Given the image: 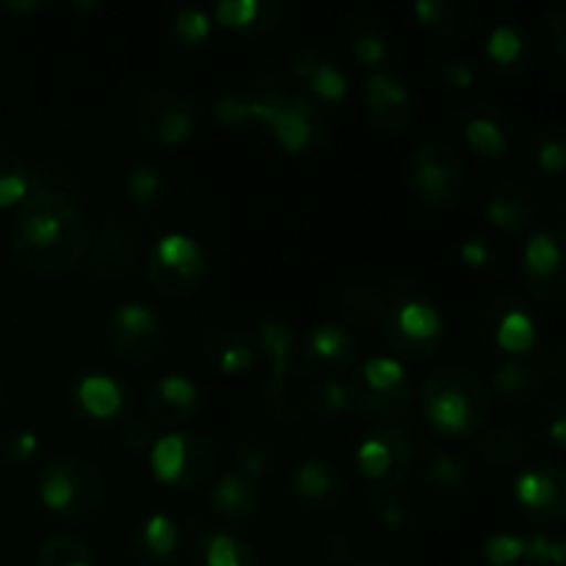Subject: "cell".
I'll use <instances>...</instances> for the list:
<instances>
[{"label":"cell","mask_w":566,"mask_h":566,"mask_svg":"<svg viewBox=\"0 0 566 566\" xmlns=\"http://www.w3.org/2000/svg\"><path fill=\"white\" fill-rule=\"evenodd\" d=\"M208 503L227 523H247L263 506V490H260V481H252L232 470L210 486Z\"/></svg>","instance_id":"cell-32"},{"label":"cell","mask_w":566,"mask_h":566,"mask_svg":"<svg viewBox=\"0 0 566 566\" xmlns=\"http://www.w3.org/2000/svg\"><path fill=\"white\" fill-rule=\"evenodd\" d=\"M365 108L381 133H403L418 116L412 86L390 70L368 72L365 77Z\"/></svg>","instance_id":"cell-19"},{"label":"cell","mask_w":566,"mask_h":566,"mask_svg":"<svg viewBox=\"0 0 566 566\" xmlns=\"http://www.w3.org/2000/svg\"><path fill=\"white\" fill-rule=\"evenodd\" d=\"M205 363L224 376H243L258 365V346L252 332L241 326H210L199 337Z\"/></svg>","instance_id":"cell-24"},{"label":"cell","mask_w":566,"mask_h":566,"mask_svg":"<svg viewBox=\"0 0 566 566\" xmlns=\"http://www.w3.org/2000/svg\"><path fill=\"white\" fill-rule=\"evenodd\" d=\"M415 14L431 31L442 36H462L470 25V6L462 0H418Z\"/></svg>","instance_id":"cell-41"},{"label":"cell","mask_w":566,"mask_h":566,"mask_svg":"<svg viewBox=\"0 0 566 566\" xmlns=\"http://www.w3.org/2000/svg\"><path fill=\"white\" fill-rule=\"evenodd\" d=\"M440 77L446 86L457 88V92H464V88L473 86L475 70H473V64L464 59H446L440 64Z\"/></svg>","instance_id":"cell-54"},{"label":"cell","mask_w":566,"mask_h":566,"mask_svg":"<svg viewBox=\"0 0 566 566\" xmlns=\"http://www.w3.org/2000/svg\"><path fill=\"white\" fill-rule=\"evenodd\" d=\"M492 390L470 365H442L418 392L420 418L442 437H473L490 423Z\"/></svg>","instance_id":"cell-2"},{"label":"cell","mask_w":566,"mask_h":566,"mask_svg":"<svg viewBox=\"0 0 566 566\" xmlns=\"http://www.w3.org/2000/svg\"><path fill=\"white\" fill-rule=\"evenodd\" d=\"M36 566H94V553L81 536L53 534L39 545Z\"/></svg>","instance_id":"cell-42"},{"label":"cell","mask_w":566,"mask_h":566,"mask_svg":"<svg viewBox=\"0 0 566 566\" xmlns=\"http://www.w3.org/2000/svg\"><path fill=\"white\" fill-rule=\"evenodd\" d=\"M352 409L348 401V387L340 379H315L310 392V418L335 423Z\"/></svg>","instance_id":"cell-44"},{"label":"cell","mask_w":566,"mask_h":566,"mask_svg":"<svg viewBox=\"0 0 566 566\" xmlns=\"http://www.w3.org/2000/svg\"><path fill=\"white\" fill-rule=\"evenodd\" d=\"M44 6L48 3H42V0H25V3H20V0H14V3H11V0H6L3 9L11 11V14H28V11L44 9Z\"/></svg>","instance_id":"cell-55"},{"label":"cell","mask_w":566,"mask_h":566,"mask_svg":"<svg viewBox=\"0 0 566 566\" xmlns=\"http://www.w3.org/2000/svg\"><path fill=\"white\" fill-rule=\"evenodd\" d=\"M252 337L254 346H258V357H263L269 363V374L298 365V343H302V335L282 315H269V318L260 321L254 326Z\"/></svg>","instance_id":"cell-34"},{"label":"cell","mask_w":566,"mask_h":566,"mask_svg":"<svg viewBox=\"0 0 566 566\" xmlns=\"http://www.w3.org/2000/svg\"><path fill=\"white\" fill-rule=\"evenodd\" d=\"M125 191L138 208H153L166 193V180L155 166H133L125 177Z\"/></svg>","instance_id":"cell-46"},{"label":"cell","mask_w":566,"mask_h":566,"mask_svg":"<svg viewBox=\"0 0 566 566\" xmlns=\"http://www.w3.org/2000/svg\"><path fill=\"white\" fill-rule=\"evenodd\" d=\"M171 33H175L182 48H202V44L210 42V33H213V14L199 9V6H182L171 17Z\"/></svg>","instance_id":"cell-45"},{"label":"cell","mask_w":566,"mask_h":566,"mask_svg":"<svg viewBox=\"0 0 566 566\" xmlns=\"http://www.w3.org/2000/svg\"><path fill=\"white\" fill-rule=\"evenodd\" d=\"M420 440L418 429L409 423H387L363 437L354 453L357 473L370 490H398L418 459Z\"/></svg>","instance_id":"cell-7"},{"label":"cell","mask_w":566,"mask_h":566,"mask_svg":"<svg viewBox=\"0 0 566 566\" xmlns=\"http://www.w3.org/2000/svg\"><path fill=\"white\" fill-rule=\"evenodd\" d=\"M354 553H357L354 539L348 534H343V531H329V534L321 539V556H324L329 564L335 566L352 564Z\"/></svg>","instance_id":"cell-52"},{"label":"cell","mask_w":566,"mask_h":566,"mask_svg":"<svg viewBox=\"0 0 566 566\" xmlns=\"http://www.w3.org/2000/svg\"><path fill=\"white\" fill-rule=\"evenodd\" d=\"M484 216L497 230L512 232V235L531 230L536 221L534 193L528 191V186L514 180V177H495L490 182V188H486Z\"/></svg>","instance_id":"cell-25"},{"label":"cell","mask_w":566,"mask_h":566,"mask_svg":"<svg viewBox=\"0 0 566 566\" xmlns=\"http://www.w3.org/2000/svg\"><path fill=\"white\" fill-rule=\"evenodd\" d=\"M335 310L354 326L381 324L387 310V296L370 282H346L335 293Z\"/></svg>","instance_id":"cell-35"},{"label":"cell","mask_w":566,"mask_h":566,"mask_svg":"<svg viewBox=\"0 0 566 566\" xmlns=\"http://www.w3.org/2000/svg\"><path fill=\"white\" fill-rule=\"evenodd\" d=\"M387 310L381 318L385 340L398 357L426 359L446 343L448 324L442 310L412 276H398L387 285Z\"/></svg>","instance_id":"cell-3"},{"label":"cell","mask_w":566,"mask_h":566,"mask_svg":"<svg viewBox=\"0 0 566 566\" xmlns=\"http://www.w3.org/2000/svg\"><path fill=\"white\" fill-rule=\"evenodd\" d=\"M86 254L88 271L97 280H125L142 263V230L125 216H108L92 235Z\"/></svg>","instance_id":"cell-15"},{"label":"cell","mask_w":566,"mask_h":566,"mask_svg":"<svg viewBox=\"0 0 566 566\" xmlns=\"http://www.w3.org/2000/svg\"><path fill=\"white\" fill-rule=\"evenodd\" d=\"M298 363L304 365L315 379H340L343 374H352L357 365L359 348L352 332L340 324H315L310 326L298 343Z\"/></svg>","instance_id":"cell-16"},{"label":"cell","mask_w":566,"mask_h":566,"mask_svg":"<svg viewBox=\"0 0 566 566\" xmlns=\"http://www.w3.org/2000/svg\"><path fill=\"white\" fill-rule=\"evenodd\" d=\"M0 407H3V381H0Z\"/></svg>","instance_id":"cell-57"},{"label":"cell","mask_w":566,"mask_h":566,"mask_svg":"<svg viewBox=\"0 0 566 566\" xmlns=\"http://www.w3.org/2000/svg\"><path fill=\"white\" fill-rule=\"evenodd\" d=\"M423 475H426V484H429L434 492H440V495H451V497L462 495V492L470 486L468 462H464L462 457H457V453L442 451V448L440 451L429 453Z\"/></svg>","instance_id":"cell-39"},{"label":"cell","mask_w":566,"mask_h":566,"mask_svg":"<svg viewBox=\"0 0 566 566\" xmlns=\"http://www.w3.org/2000/svg\"><path fill=\"white\" fill-rule=\"evenodd\" d=\"M514 501L534 523H562L566 514V470L558 462L528 464L514 481Z\"/></svg>","instance_id":"cell-17"},{"label":"cell","mask_w":566,"mask_h":566,"mask_svg":"<svg viewBox=\"0 0 566 566\" xmlns=\"http://www.w3.org/2000/svg\"><path fill=\"white\" fill-rule=\"evenodd\" d=\"M531 55H534V44L525 28L517 22H497L484 42V61L495 75L514 77L523 75L531 66Z\"/></svg>","instance_id":"cell-28"},{"label":"cell","mask_w":566,"mask_h":566,"mask_svg":"<svg viewBox=\"0 0 566 566\" xmlns=\"http://www.w3.org/2000/svg\"><path fill=\"white\" fill-rule=\"evenodd\" d=\"M313 381L315 376H310L302 363L291 365V368L265 376L263 398L280 420H285V423H304V420H310Z\"/></svg>","instance_id":"cell-26"},{"label":"cell","mask_w":566,"mask_h":566,"mask_svg":"<svg viewBox=\"0 0 566 566\" xmlns=\"http://www.w3.org/2000/svg\"><path fill=\"white\" fill-rule=\"evenodd\" d=\"M348 401L376 423H398L415 401V379L396 357H370L348 379Z\"/></svg>","instance_id":"cell-5"},{"label":"cell","mask_w":566,"mask_h":566,"mask_svg":"<svg viewBox=\"0 0 566 566\" xmlns=\"http://www.w3.org/2000/svg\"><path fill=\"white\" fill-rule=\"evenodd\" d=\"M545 25H547V42H551V53H553V61H556V70H564V61H566V9H564V3L553 6V9L547 11Z\"/></svg>","instance_id":"cell-50"},{"label":"cell","mask_w":566,"mask_h":566,"mask_svg":"<svg viewBox=\"0 0 566 566\" xmlns=\"http://www.w3.org/2000/svg\"><path fill=\"white\" fill-rule=\"evenodd\" d=\"M199 409H202V392L182 374L160 376L144 390V412L149 423L160 429H182L188 420L197 418Z\"/></svg>","instance_id":"cell-21"},{"label":"cell","mask_w":566,"mask_h":566,"mask_svg":"<svg viewBox=\"0 0 566 566\" xmlns=\"http://www.w3.org/2000/svg\"><path fill=\"white\" fill-rule=\"evenodd\" d=\"M72 403L94 423H122L130 407V390L111 374H83L72 385Z\"/></svg>","instance_id":"cell-23"},{"label":"cell","mask_w":566,"mask_h":566,"mask_svg":"<svg viewBox=\"0 0 566 566\" xmlns=\"http://www.w3.org/2000/svg\"><path fill=\"white\" fill-rule=\"evenodd\" d=\"M105 343L127 363H155L169 343V324L149 304L125 302L105 318Z\"/></svg>","instance_id":"cell-10"},{"label":"cell","mask_w":566,"mask_h":566,"mask_svg":"<svg viewBox=\"0 0 566 566\" xmlns=\"http://www.w3.org/2000/svg\"><path fill=\"white\" fill-rule=\"evenodd\" d=\"M479 451L481 462L492 470H506L514 468L525 459L528 446H525L523 431H517L514 426H490L484 434L479 437Z\"/></svg>","instance_id":"cell-36"},{"label":"cell","mask_w":566,"mask_h":566,"mask_svg":"<svg viewBox=\"0 0 566 566\" xmlns=\"http://www.w3.org/2000/svg\"><path fill=\"white\" fill-rule=\"evenodd\" d=\"M188 566H263L258 553L235 531H205L191 545Z\"/></svg>","instance_id":"cell-33"},{"label":"cell","mask_w":566,"mask_h":566,"mask_svg":"<svg viewBox=\"0 0 566 566\" xmlns=\"http://www.w3.org/2000/svg\"><path fill=\"white\" fill-rule=\"evenodd\" d=\"M528 166L542 177H562L566 166V130L545 125L528 142Z\"/></svg>","instance_id":"cell-37"},{"label":"cell","mask_w":566,"mask_h":566,"mask_svg":"<svg viewBox=\"0 0 566 566\" xmlns=\"http://www.w3.org/2000/svg\"><path fill=\"white\" fill-rule=\"evenodd\" d=\"M486 385H490L492 398L497 396L509 407H528L539 398L542 387H545V374L528 357L501 359Z\"/></svg>","instance_id":"cell-31"},{"label":"cell","mask_w":566,"mask_h":566,"mask_svg":"<svg viewBox=\"0 0 566 566\" xmlns=\"http://www.w3.org/2000/svg\"><path fill=\"white\" fill-rule=\"evenodd\" d=\"M11 254L33 276L72 271L88 252L86 210L64 188H33L11 221Z\"/></svg>","instance_id":"cell-1"},{"label":"cell","mask_w":566,"mask_h":566,"mask_svg":"<svg viewBox=\"0 0 566 566\" xmlns=\"http://www.w3.org/2000/svg\"><path fill=\"white\" fill-rule=\"evenodd\" d=\"M409 186L426 208L448 210L462 202L470 186V169L453 144L426 138L409 158Z\"/></svg>","instance_id":"cell-6"},{"label":"cell","mask_w":566,"mask_h":566,"mask_svg":"<svg viewBox=\"0 0 566 566\" xmlns=\"http://www.w3.org/2000/svg\"><path fill=\"white\" fill-rule=\"evenodd\" d=\"M479 566H545L536 556L534 545H531V536L509 534H492L490 539L481 545Z\"/></svg>","instance_id":"cell-38"},{"label":"cell","mask_w":566,"mask_h":566,"mask_svg":"<svg viewBox=\"0 0 566 566\" xmlns=\"http://www.w3.org/2000/svg\"><path fill=\"white\" fill-rule=\"evenodd\" d=\"M210 14L219 25L241 36H269L282 28L287 6L282 0H221Z\"/></svg>","instance_id":"cell-27"},{"label":"cell","mask_w":566,"mask_h":566,"mask_svg":"<svg viewBox=\"0 0 566 566\" xmlns=\"http://www.w3.org/2000/svg\"><path fill=\"white\" fill-rule=\"evenodd\" d=\"M459 260H462L464 269L486 274V271L497 269L501 252H497V247L486 235H468L459 243Z\"/></svg>","instance_id":"cell-49"},{"label":"cell","mask_w":566,"mask_h":566,"mask_svg":"<svg viewBox=\"0 0 566 566\" xmlns=\"http://www.w3.org/2000/svg\"><path fill=\"white\" fill-rule=\"evenodd\" d=\"M119 440L127 451L149 453V448H153V442H155L153 426L144 423V420H138V418H125L119 423Z\"/></svg>","instance_id":"cell-51"},{"label":"cell","mask_w":566,"mask_h":566,"mask_svg":"<svg viewBox=\"0 0 566 566\" xmlns=\"http://www.w3.org/2000/svg\"><path fill=\"white\" fill-rule=\"evenodd\" d=\"M539 315L517 296H497L481 313V337L503 359H523L539 348Z\"/></svg>","instance_id":"cell-11"},{"label":"cell","mask_w":566,"mask_h":566,"mask_svg":"<svg viewBox=\"0 0 566 566\" xmlns=\"http://www.w3.org/2000/svg\"><path fill=\"white\" fill-rule=\"evenodd\" d=\"M542 434L547 437V442H553L556 448H564L566 437V407L562 398L551 401L542 412Z\"/></svg>","instance_id":"cell-53"},{"label":"cell","mask_w":566,"mask_h":566,"mask_svg":"<svg viewBox=\"0 0 566 566\" xmlns=\"http://www.w3.org/2000/svg\"><path fill=\"white\" fill-rule=\"evenodd\" d=\"M147 280L166 298H188L208 280V254L197 238L166 232L147 252Z\"/></svg>","instance_id":"cell-8"},{"label":"cell","mask_w":566,"mask_h":566,"mask_svg":"<svg viewBox=\"0 0 566 566\" xmlns=\"http://www.w3.org/2000/svg\"><path fill=\"white\" fill-rule=\"evenodd\" d=\"M354 566H401V564L392 562V558H385V556H368V558H363V562H357Z\"/></svg>","instance_id":"cell-56"},{"label":"cell","mask_w":566,"mask_h":566,"mask_svg":"<svg viewBox=\"0 0 566 566\" xmlns=\"http://www.w3.org/2000/svg\"><path fill=\"white\" fill-rule=\"evenodd\" d=\"M365 503H368V512L374 514L376 523L387 531H409L418 520L415 501L398 490H370Z\"/></svg>","instance_id":"cell-40"},{"label":"cell","mask_w":566,"mask_h":566,"mask_svg":"<svg viewBox=\"0 0 566 566\" xmlns=\"http://www.w3.org/2000/svg\"><path fill=\"white\" fill-rule=\"evenodd\" d=\"M291 492L310 512H332L343 503L346 475L332 459H304L291 473Z\"/></svg>","instance_id":"cell-22"},{"label":"cell","mask_w":566,"mask_h":566,"mask_svg":"<svg viewBox=\"0 0 566 566\" xmlns=\"http://www.w3.org/2000/svg\"><path fill=\"white\" fill-rule=\"evenodd\" d=\"M265 130L274 136L285 153H307V149L324 144L329 133V119L315 99L304 94L285 92L276 94L265 114Z\"/></svg>","instance_id":"cell-13"},{"label":"cell","mask_w":566,"mask_h":566,"mask_svg":"<svg viewBox=\"0 0 566 566\" xmlns=\"http://www.w3.org/2000/svg\"><path fill=\"white\" fill-rule=\"evenodd\" d=\"M457 127L464 142L484 158H506L517 142V122L503 105L490 99H475L457 114Z\"/></svg>","instance_id":"cell-18"},{"label":"cell","mask_w":566,"mask_h":566,"mask_svg":"<svg viewBox=\"0 0 566 566\" xmlns=\"http://www.w3.org/2000/svg\"><path fill=\"white\" fill-rule=\"evenodd\" d=\"M39 501L70 523H88L108 501L103 473L75 453L53 457L39 473Z\"/></svg>","instance_id":"cell-4"},{"label":"cell","mask_w":566,"mask_h":566,"mask_svg":"<svg viewBox=\"0 0 566 566\" xmlns=\"http://www.w3.org/2000/svg\"><path fill=\"white\" fill-rule=\"evenodd\" d=\"M127 551L136 566H182L188 553L186 531L169 514L153 512L133 525Z\"/></svg>","instance_id":"cell-20"},{"label":"cell","mask_w":566,"mask_h":566,"mask_svg":"<svg viewBox=\"0 0 566 566\" xmlns=\"http://www.w3.org/2000/svg\"><path fill=\"white\" fill-rule=\"evenodd\" d=\"M136 127L147 142L175 147L188 142L197 130V108L182 92L169 86L144 88L133 105Z\"/></svg>","instance_id":"cell-12"},{"label":"cell","mask_w":566,"mask_h":566,"mask_svg":"<svg viewBox=\"0 0 566 566\" xmlns=\"http://www.w3.org/2000/svg\"><path fill=\"white\" fill-rule=\"evenodd\" d=\"M343 36L352 50V59L363 70H385L387 59H390V33L379 17L368 14V11H354L343 20Z\"/></svg>","instance_id":"cell-29"},{"label":"cell","mask_w":566,"mask_h":566,"mask_svg":"<svg viewBox=\"0 0 566 566\" xmlns=\"http://www.w3.org/2000/svg\"><path fill=\"white\" fill-rule=\"evenodd\" d=\"M39 453V434L28 429H11L0 434V464L22 468Z\"/></svg>","instance_id":"cell-48"},{"label":"cell","mask_w":566,"mask_h":566,"mask_svg":"<svg viewBox=\"0 0 566 566\" xmlns=\"http://www.w3.org/2000/svg\"><path fill=\"white\" fill-rule=\"evenodd\" d=\"M293 77L304 83L310 92L315 94L324 103H343L348 94V75L335 59H329L326 53L307 48L298 50L291 61Z\"/></svg>","instance_id":"cell-30"},{"label":"cell","mask_w":566,"mask_h":566,"mask_svg":"<svg viewBox=\"0 0 566 566\" xmlns=\"http://www.w3.org/2000/svg\"><path fill=\"white\" fill-rule=\"evenodd\" d=\"M274 462V451H271L269 440L263 437H243L235 448V473L247 475V479L260 481L271 470Z\"/></svg>","instance_id":"cell-47"},{"label":"cell","mask_w":566,"mask_h":566,"mask_svg":"<svg viewBox=\"0 0 566 566\" xmlns=\"http://www.w3.org/2000/svg\"><path fill=\"white\" fill-rule=\"evenodd\" d=\"M520 274L536 302L562 307L566 298V249L562 230H536L528 238Z\"/></svg>","instance_id":"cell-14"},{"label":"cell","mask_w":566,"mask_h":566,"mask_svg":"<svg viewBox=\"0 0 566 566\" xmlns=\"http://www.w3.org/2000/svg\"><path fill=\"white\" fill-rule=\"evenodd\" d=\"M149 468L160 484L175 486V490H199L213 481L219 462H216V448L210 446L208 437L177 429L153 442Z\"/></svg>","instance_id":"cell-9"},{"label":"cell","mask_w":566,"mask_h":566,"mask_svg":"<svg viewBox=\"0 0 566 566\" xmlns=\"http://www.w3.org/2000/svg\"><path fill=\"white\" fill-rule=\"evenodd\" d=\"M33 191L31 169L9 147H0V210L20 205Z\"/></svg>","instance_id":"cell-43"}]
</instances>
